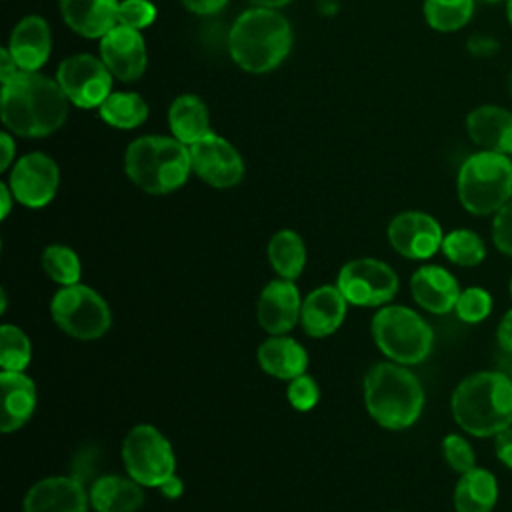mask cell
<instances>
[{
	"label": "cell",
	"mask_w": 512,
	"mask_h": 512,
	"mask_svg": "<svg viewBox=\"0 0 512 512\" xmlns=\"http://www.w3.org/2000/svg\"><path fill=\"white\" fill-rule=\"evenodd\" d=\"M156 18V8L148 0H124L118 4V24L142 30Z\"/></svg>",
	"instance_id": "36"
},
{
	"label": "cell",
	"mask_w": 512,
	"mask_h": 512,
	"mask_svg": "<svg viewBox=\"0 0 512 512\" xmlns=\"http://www.w3.org/2000/svg\"><path fill=\"white\" fill-rule=\"evenodd\" d=\"M248 2L254 6H260V8H278V6L288 4L290 0H248Z\"/></svg>",
	"instance_id": "46"
},
{
	"label": "cell",
	"mask_w": 512,
	"mask_h": 512,
	"mask_svg": "<svg viewBox=\"0 0 512 512\" xmlns=\"http://www.w3.org/2000/svg\"><path fill=\"white\" fill-rule=\"evenodd\" d=\"M302 300L296 284L286 278L268 282L256 304L258 324L272 336L290 332L300 320Z\"/></svg>",
	"instance_id": "16"
},
{
	"label": "cell",
	"mask_w": 512,
	"mask_h": 512,
	"mask_svg": "<svg viewBox=\"0 0 512 512\" xmlns=\"http://www.w3.org/2000/svg\"><path fill=\"white\" fill-rule=\"evenodd\" d=\"M468 136L488 152L512 154V112L500 106H480L466 118Z\"/></svg>",
	"instance_id": "20"
},
{
	"label": "cell",
	"mask_w": 512,
	"mask_h": 512,
	"mask_svg": "<svg viewBox=\"0 0 512 512\" xmlns=\"http://www.w3.org/2000/svg\"><path fill=\"white\" fill-rule=\"evenodd\" d=\"M456 316L468 324L482 322L492 310V296L484 288H466L454 306Z\"/></svg>",
	"instance_id": "34"
},
{
	"label": "cell",
	"mask_w": 512,
	"mask_h": 512,
	"mask_svg": "<svg viewBox=\"0 0 512 512\" xmlns=\"http://www.w3.org/2000/svg\"><path fill=\"white\" fill-rule=\"evenodd\" d=\"M496 340L504 352L512 354V308L502 316L496 330Z\"/></svg>",
	"instance_id": "40"
},
{
	"label": "cell",
	"mask_w": 512,
	"mask_h": 512,
	"mask_svg": "<svg viewBox=\"0 0 512 512\" xmlns=\"http://www.w3.org/2000/svg\"><path fill=\"white\" fill-rule=\"evenodd\" d=\"M444 256L458 266H478L486 258V246L482 238L466 228L452 230L444 236L442 248Z\"/></svg>",
	"instance_id": "31"
},
{
	"label": "cell",
	"mask_w": 512,
	"mask_h": 512,
	"mask_svg": "<svg viewBox=\"0 0 512 512\" xmlns=\"http://www.w3.org/2000/svg\"><path fill=\"white\" fill-rule=\"evenodd\" d=\"M490 2H496V0H490Z\"/></svg>",
	"instance_id": "50"
},
{
	"label": "cell",
	"mask_w": 512,
	"mask_h": 512,
	"mask_svg": "<svg viewBox=\"0 0 512 512\" xmlns=\"http://www.w3.org/2000/svg\"><path fill=\"white\" fill-rule=\"evenodd\" d=\"M364 404L380 426L402 430L418 420L424 408V390L404 364L380 362L364 376Z\"/></svg>",
	"instance_id": "4"
},
{
	"label": "cell",
	"mask_w": 512,
	"mask_h": 512,
	"mask_svg": "<svg viewBox=\"0 0 512 512\" xmlns=\"http://www.w3.org/2000/svg\"><path fill=\"white\" fill-rule=\"evenodd\" d=\"M66 94L58 82L18 70L2 82V122L26 138L48 136L66 120Z\"/></svg>",
	"instance_id": "1"
},
{
	"label": "cell",
	"mask_w": 512,
	"mask_h": 512,
	"mask_svg": "<svg viewBox=\"0 0 512 512\" xmlns=\"http://www.w3.org/2000/svg\"><path fill=\"white\" fill-rule=\"evenodd\" d=\"M372 336L378 350L398 364H420L434 342L432 328L406 306H384L372 318Z\"/></svg>",
	"instance_id": "7"
},
{
	"label": "cell",
	"mask_w": 512,
	"mask_h": 512,
	"mask_svg": "<svg viewBox=\"0 0 512 512\" xmlns=\"http://www.w3.org/2000/svg\"><path fill=\"white\" fill-rule=\"evenodd\" d=\"M226 2H228V0H182V4H184L190 12L202 14V16H206V14H216L220 8H224Z\"/></svg>",
	"instance_id": "41"
},
{
	"label": "cell",
	"mask_w": 512,
	"mask_h": 512,
	"mask_svg": "<svg viewBox=\"0 0 512 512\" xmlns=\"http://www.w3.org/2000/svg\"><path fill=\"white\" fill-rule=\"evenodd\" d=\"M88 498L96 512H136L144 504V490L134 478L104 474L92 482Z\"/></svg>",
	"instance_id": "24"
},
{
	"label": "cell",
	"mask_w": 512,
	"mask_h": 512,
	"mask_svg": "<svg viewBox=\"0 0 512 512\" xmlns=\"http://www.w3.org/2000/svg\"><path fill=\"white\" fill-rule=\"evenodd\" d=\"M498 500V484L492 472L474 466L460 474L454 488L456 512H490Z\"/></svg>",
	"instance_id": "26"
},
{
	"label": "cell",
	"mask_w": 512,
	"mask_h": 512,
	"mask_svg": "<svg viewBox=\"0 0 512 512\" xmlns=\"http://www.w3.org/2000/svg\"><path fill=\"white\" fill-rule=\"evenodd\" d=\"M110 76L112 72L102 60L90 54H76L60 64L56 82L72 104L80 108H94L110 96Z\"/></svg>",
	"instance_id": "11"
},
{
	"label": "cell",
	"mask_w": 512,
	"mask_h": 512,
	"mask_svg": "<svg viewBox=\"0 0 512 512\" xmlns=\"http://www.w3.org/2000/svg\"><path fill=\"white\" fill-rule=\"evenodd\" d=\"M42 268L44 272L62 286L78 284L82 276V264L78 254L62 244H50L42 252Z\"/></svg>",
	"instance_id": "32"
},
{
	"label": "cell",
	"mask_w": 512,
	"mask_h": 512,
	"mask_svg": "<svg viewBox=\"0 0 512 512\" xmlns=\"http://www.w3.org/2000/svg\"><path fill=\"white\" fill-rule=\"evenodd\" d=\"M2 420L0 430L4 434L24 426L36 408V384L24 372L2 370Z\"/></svg>",
	"instance_id": "23"
},
{
	"label": "cell",
	"mask_w": 512,
	"mask_h": 512,
	"mask_svg": "<svg viewBox=\"0 0 512 512\" xmlns=\"http://www.w3.org/2000/svg\"><path fill=\"white\" fill-rule=\"evenodd\" d=\"M14 200L28 208L46 206L58 188V168L54 160L42 152L22 156L12 168L8 182Z\"/></svg>",
	"instance_id": "13"
},
{
	"label": "cell",
	"mask_w": 512,
	"mask_h": 512,
	"mask_svg": "<svg viewBox=\"0 0 512 512\" xmlns=\"http://www.w3.org/2000/svg\"><path fill=\"white\" fill-rule=\"evenodd\" d=\"M32 358V344L28 336L14 324L0 328V366L10 372H24Z\"/></svg>",
	"instance_id": "33"
},
{
	"label": "cell",
	"mask_w": 512,
	"mask_h": 512,
	"mask_svg": "<svg viewBox=\"0 0 512 512\" xmlns=\"http://www.w3.org/2000/svg\"><path fill=\"white\" fill-rule=\"evenodd\" d=\"M0 196H2V218H6L8 212H10V206H12V198H14V194H12L8 184L0 186Z\"/></svg>",
	"instance_id": "45"
},
{
	"label": "cell",
	"mask_w": 512,
	"mask_h": 512,
	"mask_svg": "<svg viewBox=\"0 0 512 512\" xmlns=\"http://www.w3.org/2000/svg\"><path fill=\"white\" fill-rule=\"evenodd\" d=\"M510 296H512V280H510Z\"/></svg>",
	"instance_id": "48"
},
{
	"label": "cell",
	"mask_w": 512,
	"mask_h": 512,
	"mask_svg": "<svg viewBox=\"0 0 512 512\" xmlns=\"http://www.w3.org/2000/svg\"><path fill=\"white\" fill-rule=\"evenodd\" d=\"M388 240L404 258L426 260L442 248L444 234L430 214L412 210L392 218L388 226Z\"/></svg>",
	"instance_id": "14"
},
{
	"label": "cell",
	"mask_w": 512,
	"mask_h": 512,
	"mask_svg": "<svg viewBox=\"0 0 512 512\" xmlns=\"http://www.w3.org/2000/svg\"><path fill=\"white\" fill-rule=\"evenodd\" d=\"M458 198L476 216L498 212L512 198V160L488 150L466 158L458 172Z\"/></svg>",
	"instance_id": "6"
},
{
	"label": "cell",
	"mask_w": 512,
	"mask_h": 512,
	"mask_svg": "<svg viewBox=\"0 0 512 512\" xmlns=\"http://www.w3.org/2000/svg\"><path fill=\"white\" fill-rule=\"evenodd\" d=\"M98 108L102 120L120 130L136 128L148 116L146 102L134 92H110V96Z\"/></svg>",
	"instance_id": "29"
},
{
	"label": "cell",
	"mask_w": 512,
	"mask_h": 512,
	"mask_svg": "<svg viewBox=\"0 0 512 512\" xmlns=\"http://www.w3.org/2000/svg\"><path fill=\"white\" fill-rule=\"evenodd\" d=\"M190 164L196 176L214 188L236 186L244 176V162L238 150L224 138L208 134L188 146Z\"/></svg>",
	"instance_id": "12"
},
{
	"label": "cell",
	"mask_w": 512,
	"mask_h": 512,
	"mask_svg": "<svg viewBox=\"0 0 512 512\" xmlns=\"http://www.w3.org/2000/svg\"><path fill=\"white\" fill-rule=\"evenodd\" d=\"M126 176L148 194H168L180 188L192 170L190 150L178 138H136L124 156Z\"/></svg>",
	"instance_id": "5"
},
{
	"label": "cell",
	"mask_w": 512,
	"mask_h": 512,
	"mask_svg": "<svg viewBox=\"0 0 512 512\" xmlns=\"http://www.w3.org/2000/svg\"><path fill=\"white\" fill-rule=\"evenodd\" d=\"M336 286L348 304L382 306L396 296L398 276L382 260L356 258L340 268Z\"/></svg>",
	"instance_id": "10"
},
{
	"label": "cell",
	"mask_w": 512,
	"mask_h": 512,
	"mask_svg": "<svg viewBox=\"0 0 512 512\" xmlns=\"http://www.w3.org/2000/svg\"><path fill=\"white\" fill-rule=\"evenodd\" d=\"M494 448H496L498 460L508 468H512V428H506L496 434Z\"/></svg>",
	"instance_id": "39"
},
{
	"label": "cell",
	"mask_w": 512,
	"mask_h": 512,
	"mask_svg": "<svg viewBox=\"0 0 512 512\" xmlns=\"http://www.w3.org/2000/svg\"><path fill=\"white\" fill-rule=\"evenodd\" d=\"M348 300L342 296L338 286L326 284L312 290L302 300L300 322L304 332L312 338H322L336 332L346 316Z\"/></svg>",
	"instance_id": "18"
},
{
	"label": "cell",
	"mask_w": 512,
	"mask_h": 512,
	"mask_svg": "<svg viewBox=\"0 0 512 512\" xmlns=\"http://www.w3.org/2000/svg\"><path fill=\"white\" fill-rule=\"evenodd\" d=\"M50 312L60 330L78 340H96L112 324V312L106 300L80 282L62 286L50 302Z\"/></svg>",
	"instance_id": "8"
},
{
	"label": "cell",
	"mask_w": 512,
	"mask_h": 512,
	"mask_svg": "<svg viewBox=\"0 0 512 512\" xmlns=\"http://www.w3.org/2000/svg\"><path fill=\"white\" fill-rule=\"evenodd\" d=\"M258 362L270 376L290 382L306 372L308 354L294 338L278 334L258 346Z\"/></svg>",
	"instance_id": "25"
},
{
	"label": "cell",
	"mask_w": 512,
	"mask_h": 512,
	"mask_svg": "<svg viewBox=\"0 0 512 512\" xmlns=\"http://www.w3.org/2000/svg\"><path fill=\"white\" fill-rule=\"evenodd\" d=\"M0 58H2V64H0V78H2V82H6V80L12 78L20 68H18L16 60L12 58V54H10L8 48H2Z\"/></svg>",
	"instance_id": "42"
},
{
	"label": "cell",
	"mask_w": 512,
	"mask_h": 512,
	"mask_svg": "<svg viewBox=\"0 0 512 512\" xmlns=\"http://www.w3.org/2000/svg\"><path fill=\"white\" fill-rule=\"evenodd\" d=\"M168 124L174 138H178L186 146L210 134L208 108L194 94H182L172 102L168 110Z\"/></svg>",
	"instance_id": "27"
},
{
	"label": "cell",
	"mask_w": 512,
	"mask_h": 512,
	"mask_svg": "<svg viewBox=\"0 0 512 512\" xmlns=\"http://www.w3.org/2000/svg\"><path fill=\"white\" fill-rule=\"evenodd\" d=\"M320 398V388L312 376L300 374L288 382V402L300 410H312Z\"/></svg>",
	"instance_id": "37"
},
{
	"label": "cell",
	"mask_w": 512,
	"mask_h": 512,
	"mask_svg": "<svg viewBox=\"0 0 512 512\" xmlns=\"http://www.w3.org/2000/svg\"><path fill=\"white\" fill-rule=\"evenodd\" d=\"M122 462L130 478L142 486H160L174 474L176 458L170 442L152 424L134 426L122 444Z\"/></svg>",
	"instance_id": "9"
},
{
	"label": "cell",
	"mask_w": 512,
	"mask_h": 512,
	"mask_svg": "<svg viewBox=\"0 0 512 512\" xmlns=\"http://www.w3.org/2000/svg\"><path fill=\"white\" fill-rule=\"evenodd\" d=\"M90 498L76 476H50L24 496V512H86Z\"/></svg>",
	"instance_id": "17"
},
{
	"label": "cell",
	"mask_w": 512,
	"mask_h": 512,
	"mask_svg": "<svg viewBox=\"0 0 512 512\" xmlns=\"http://www.w3.org/2000/svg\"><path fill=\"white\" fill-rule=\"evenodd\" d=\"M0 146H2V162H0V170H6L12 162V156H14V142L8 134H2L0 136Z\"/></svg>",
	"instance_id": "44"
},
{
	"label": "cell",
	"mask_w": 512,
	"mask_h": 512,
	"mask_svg": "<svg viewBox=\"0 0 512 512\" xmlns=\"http://www.w3.org/2000/svg\"><path fill=\"white\" fill-rule=\"evenodd\" d=\"M100 56L112 76L122 82L138 80L146 70V44L138 30L114 26L100 40Z\"/></svg>",
	"instance_id": "15"
},
{
	"label": "cell",
	"mask_w": 512,
	"mask_h": 512,
	"mask_svg": "<svg viewBox=\"0 0 512 512\" xmlns=\"http://www.w3.org/2000/svg\"><path fill=\"white\" fill-rule=\"evenodd\" d=\"M442 454H444L448 466L460 474H464L476 466V458H474V450H472L470 442L458 434H448L442 440Z\"/></svg>",
	"instance_id": "35"
},
{
	"label": "cell",
	"mask_w": 512,
	"mask_h": 512,
	"mask_svg": "<svg viewBox=\"0 0 512 512\" xmlns=\"http://www.w3.org/2000/svg\"><path fill=\"white\" fill-rule=\"evenodd\" d=\"M268 262L280 278L296 280L306 264L304 240L294 230H280L268 242Z\"/></svg>",
	"instance_id": "28"
},
{
	"label": "cell",
	"mask_w": 512,
	"mask_h": 512,
	"mask_svg": "<svg viewBox=\"0 0 512 512\" xmlns=\"http://www.w3.org/2000/svg\"><path fill=\"white\" fill-rule=\"evenodd\" d=\"M510 378H512V368H510Z\"/></svg>",
	"instance_id": "49"
},
{
	"label": "cell",
	"mask_w": 512,
	"mask_h": 512,
	"mask_svg": "<svg viewBox=\"0 0 512 512\" xmlns=\"http://www.w3.org/2000/svg\"><path fill=\"white\" fill-rule=\"evenodd\" d=\"M452 416L472 436L486 438L512 426V378L502 372L466 376L452 392Z\"/></svg>",
	"instance_id": "2"
},
{
	"label": "cell",
	"mask_w": 512,
	"mask_h": 512,
	"mask_svg": "<svg viewBox=\"0 0 512 512\" xmlns=\"http://www.w3.org/2000/svg\"><path fill=\"white\" fill-rule=\"evenodd\" d=\"M492 240L500 252L512 256V198L494 216Z\"/></svg>",
	"instance_id": "38"
},
{
	"label": "cell",
	"mask_w": 512,
	"mask_h": 512,
	"mask_svg": "<svg viewBox=\"0 0 512 512\" xmlns=\"http://www.w3.org/2000/svg\"><path fill=\"white\" fill-rule=\"evenodd\" d=\"M20 70L36 72L50 56V28L40 16L22 18L10 36L8 46Z\"/></svg>",
	"instance_id": "22"
},
{
	"label": "cell",
	"mask_w": 512,
	"mask_h": 512,
	"mask_svg": "<svg viewBox=\"0 0 512 512\" xmlns=\"http://www.w3.org/2000/svg\"><path fill=\"white\" fill-rule=\"evenodd\" d=\"M474 12V0H426V22L438 32H454L462 28Z\"/></svg>",
	"instance_id": "30"
},
{
	"label": "cell",
	"mask_w": 512,
	"mask_h": 512,
	"mask_svg": "<svg viewBox=\"0 0 512 512\" xmlns=\"http://www.w3.org/2000/svg\"><path fill=\"white\" fill-rule=\"evenodd\" d=\"M506 12H508V20H510V24H512V0H508V4H506Z\"/></svg>",
	"instance_id": "47"
},
{
	"label": "cell",
	"mask_w": 512,
	"mask_h": 512,
	"mask_svg": "<svg viewBox=\"0 0 512 512\" xmlns=\"http://www.w3.org/2000/svg\"><path fill=\"white\" fill-rule=\"evenodd\" d=\"M292 46L288 20L274 8L246 10L232 26L228 48L232 60L248 72H268L276 68Z\"/></svg>",
	"instance_id": "3"
},
{
	"label": "cell",
	"mask_w": 512,
	"mask_h": 512,
	"mask_svg": "<svg viewBox=\"0 0 512 512\" xmlns=\"http://www.w3.org/2000/svg\"><path fill=\"white\" fill-rule=\"evenodd\" d=\"M158 488H160V492H162L166 498H178V496L182 494V490H184V484H182V480H180L176 474H172V476L166 478Z\"/></svg>",
	"instance_id": "43"
},
{
	"label": "cell",
	"mask_w": 512,
	"mask_h": 512,
	"mask_svg": "<svg viewBox=\"0 0 512 512\" xmlns=\"http://www.w3.org/2000/svg\"><path fill=\"white\" fill-rule=\"evenodd\" d=\"M118 0H60L64 22L86 38H102L118 26Z\"/></svg>",
	"instance_id": "21"
},
{
	"label": "cell",
	"mask_w": 512,
	"mask_h": 512,
	"mask_svg": "<svg viewBox=\"0 0 512 512\" xmlns=\"http://www.w3.org/2000/svg\"><path fill=\"white\" fill-rule=\"evenodd\" d=\"M410 290L418 306L432 314H448L454 310L460 286L456 278L442 266H420L410 278Z\"/></svg>",
	"instance_id": "19"
}]
</instances>
